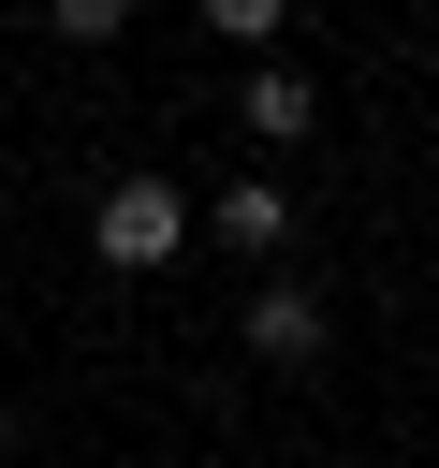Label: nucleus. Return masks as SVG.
Returning a JSON list of instances; mask_svg holds the SVG:
<instances>
[{
  "instance_id": "f03ea898",
  "label": "nucleus",
  "mask_w": 439,
  "mask_h": 468,
  "mask_svg": "<svg viewBox=\"0 0 439 468\" xmlns=\"http://www.w3.org/2000/svg\"><path fill=\"white\" fill-rule=\"evenodd\" d=\"M234 132H249V146H307V132H322V88H307L293 58H263V73L234 88Z\"/></svg>"
},
{
  "instance_id": "39448f33",
  "label": "nucleus",
  "mask_w": 439,
  "mask_h": 468,
  "mask_svg": "<svg viewBox=\"0 0 439 468\" xmlns=\"http://www.w3.org/2000/svg\"><path fill=\"white\" fill-rule=\"evenodd\" d=\"M44 29H59V44H117V29H132V0H44Z\"/></svg>"
},
{
  "instance_id": "7ed1b4c3",
  "label": "nucleus",
  "mask_w": 439,
  "mask_h": 468,
  "mask_svg": "<svg viewBox=\"0 0 439 468\" xmlns=\"http://www.w3.org/2000/svg\"><path fill=\"white\" fill-rule=\"evenodd\" d=\"M322 336H337V322H322L307 278H263V292H249V351H263V366H322Z\"/></svg>"
},
{
  "instance_id": "423d86ee",
  "label": "nucleus",
  "mask_w": 439,
  "mask_h": 468,
  "mask_svg": "<svg viewBox=\"0 0 439 468\" xmlns=\"http://www.w3.org/2000/svg\"><path fill=\"white\" fill-rule=\"evenodd\" d=\"M205 29H220V44H278V29H293V0H205Z\"/></svg>"
},
{
  "instance_id": "f257e3e1",
  "label": "nucleus",
  "mask_w": 439,
  "mask_h": 468,
  "mask_svg": "<svg viewBox=\"0 0 439 468\" xmlns=\"http://www.w3.org/2000/svg\"><path fill=\"white\" fill-rule=\"evenodd\" d=\"M190 234H205V219H190V190H176V176H117V190L88 205V249H102L117 278H161Z\"/></svg>"
},
{
  "instance_id": "20e7f679",
  "label": "nucleus",
  "mask_w": 439,
  "mask_h": 468,
  "mask_svg": "<svg viewBox=\"0 0 439 468\" xmlns=\"http://www.w3.org/2000/svg\"><path fill=\"white\" fill-rule=\"evenodd\" d=\"M205 234H220L234 263H278V249H293V205H278V176H234V190L205 205Z\"/></svg>"
}]
</instances>
